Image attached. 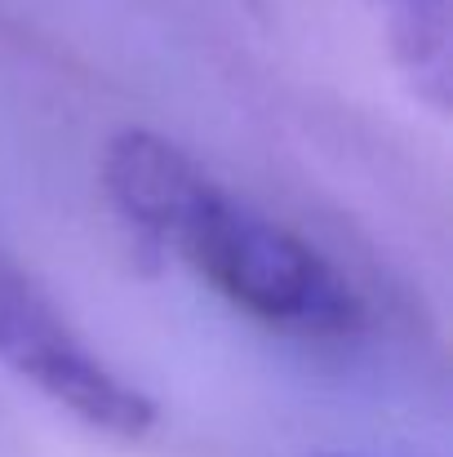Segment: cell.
Instances as JSON below:
<instances>
[{"instance_id": "obj_1", "label": "cell", "mask_w": 453, "mask_h": 457, "mask_svg": "<svg viewBox=\"0 0 453 457\" xmlns=\"http://www.w3.org/2000/svg\"><path fill=\"white\" fill-rule=\"evenodd\" d=\"M103 191L143 240L254 324L311 342L360 328L365 306L351 280L294 227L231 195L178 143L121 129L103 152Z\"/></svg>"}, {"instance_id": "obj_2", "label": "cell", "mask_w": 453, "mask_h": 457, "mask_svg": "<svg viewBox=\"0 0 453 457\" xmlns=\"http://www.w3.org/2000/svg\"><path fill=\"white\" fill-rule=\"evenodd\" d=\"M0 364L103 436L143 440L155 427V404L147 391L125 382L71 328L58 303L36 285L31 271L18 267V258L4 245H0Z\"/></svg>"}, {"instance_id": "obj_3", "label": "cell", "mask_w": 453, "mask_h": 457, "mask_svg": "<svg viewBox=\"0 0 453 457\" xmlns=\"http://www.w3.org/2000/svg\"><path fill=\"white\" fill-rule=\"evenodd\" d=\"M414 4H418V9H423V4H436V0H414Z\"/></svg>"}]
</instances>
